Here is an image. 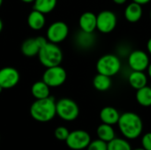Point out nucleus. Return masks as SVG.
<instances>
[{
    "label": "nucleus",
    "instance_id": "f257e3e1",
    "mask_svg": "<svg viewBox=\"0 0 151 150\" xmlns=\"http://www.w3.org/2000/svg\"><path fill=\"white\" fill-rule=\"evenodd\" d=\"M118 126L124 137L129 140L138 138L143 130L142 120L134 112H125L121 114L118 121Z\"/></svg>",
    "mask_w": 151,
    "mask_h": 150
},
{
    "label": "nucleus",
    "instance_id": "f03ea898",
    "mask_svg": "<svg viewBox=\"0 0 151 150\" xmlns=\"http://www.w3.org/2000/svg\"><path fill=\"white\" fill-rule=\"evenodd\" d=\"M31 117L38 122H49L57 115L56 101L50 95L43 99H36L30 107Z\"/></svg>",
    "mask_w": 151,
    "mask_h": 150
},
{
    "label": "nucleus",
    "instance_id": "7ed1b4c3",
    "mask_svg": "<svg viewBox=\"0 0 151 150\" xmlns=\"http://www.w3.org/2000/svg\"><path fill=\"white\" fill-rule=\"evenodd\" d=\"M37 56L41 64L46 68L60 65L63 60V53L61 49L56 43L50 42H48L40 49Z\"/></svg>",
    "mask_w": 151,
    "mask_h": 150
},
{
    "label": "nucleus",
    "instance_id": "20e7f679",
    "mask_svg": "<svg viewBox=\"0 0 151 150\" xmlns=\"http://www.w3.org/2000/svg\"><path fill=\"white\" fill-rule=\"evenodd\" d=\"M56 112L61 119L65 121H73L78 118L80 109L73 100L62 98L56 102Z\"/></svg>",
    "mask_w": 151,
    "mask_h": 150
},
{
    "label": "nucleus",
    "instance_id": "39448f33",
    "mask_svg": "<svg viewBox=\"0 0 151 150\" xmlns=\"http://www.w3.org/2000/svg\"><path fill=\"white\" fill-rule=\"evenodd\" d=\"M121 67L119 58L112 54H106L102 56L96 63V70L98 73L112 77L116 75Z\"/></svg>",
    "mask_w": 151,
    "mask_h": 150
},
{
    "label": "nucleus",
    "instance_id": "423d86ee",
    "mask_svg": "<svg viewBox=\"0 0 151 150\" xmlns=\"http://www.w3.org/2000/svg\"><path fill=\"white\" fill-rule=\"evenodd\" d=\"M66 77L67 75L65 70L60 65H56L48 67L45 70L42 75V80L50 88H57L65 82Z\"/></svg>",
    "mask_w": 151,
    "mask_h": 150
},
{
    "label": "nucleus",
    "instance_id": "0eeeda50",
    "mask_svg": "<svg viewBox=\"0 0 151 150\" xmlns=\"http://www.w3.org/2000/svg\"><path fill=\"white\" fill-rule=\"evenodd\" d=\"M91 141L90 135L84 130H74L70 132L65 143L69 149L73 150H81L87 149Z\"/></svg>",
    "mask_w": 151,
    "mask_h": 150
},
{
    "label": "nucleus",
    "instance_id": "6e6552de",
    "mask_svg": "<svg viewBox=\"0 0 151 150\" xmlns=\"http://www.w3.org/2000/svg\"><path fill=\"white\" fill-rule=\"evenodd\" d=\"M117 26V16L111 11H103L96 15V29L101 33L112 32Z\"/></svg>",
    "mask_w": 151,
    "mask_h": 150
},
{
    "label": "nucleus",
    "instance_id": "1a4fd4ad",
    "mask_svg": "<svg viewBox=\"0 0 151 150\" xmlns=\"http://www.w3.org/2000/svg\"><path fill=\"white\" fill-rule=\"evenodd\" d=\"M69 34V28L64 21H55L47 29L46 38L49 42L58 43L66 39Z\"/></svg>",
    "mask_w": 151,
    "mask_h": 150
},
{
    "label": "nucleus",
    "instance_id": "9d476101",
    "mask_svg": "<svg viewBox=\"0 0 151 150\" xmlns=\"http://www.w3.org/2000/svg\"><path fill=\"white\" fill-rule=\"evenodd\" d=\"M19 81V73L13 67H4L0 69V86L4 89L14 88Z\"/></svg>",
    "mask_w": 151,
    "mask_h": 150
},
{
    "label": "nucleus",
    "instance_id": "9b49d317",
    "mask_svg": "<svg viewBox=\"0 0 151 150\" xmlns=\"http://www.w3.org/2000/svg\"><path fill=\"white\" fill-rule=\"evenodd\" d=\"M128 65L133 71H145L150 65V58L143 50H134L128 57Z\"/></svg>",
    "mask_w": 151,
    "mask_h": 150
},
{
    "label": "nucleus",
    "instance_id": "f8f14e48",
    "mask_svg": "<svg viewBox=\"0 0 151 150\" xmlns=\"http://www.w3.org/2000/svg\"><path fill=\"white\" fill-rule=\"evenodd\" d=\"M79 25L81 31L93 33L96 29V15L91 11L82 13L79 19Z\"/></svg>",
    "mask_w": 151,
    "mask_h": 150
},
{
    "label": "nucleus",
    "instance_id": "ddd939ff",
    "mask_svg": "<svg viewBox=\"0 0 151 150\" xmlns=\"http://www.w3.org/2000/svg\"><path fill=\"white\" fill-rule=\"evenodd\" d=\"M99 117L104 124L113 126L115 124H118L120 114L114 107L106 106L101 110Z\"/></svg>",
    "mask_w": 151,
    "mask_h": 150
},
{
    "label": "nucleus",
    "instance_id": "4468645a",
    "mask_svg": "<svg viewBox=\"0 0 151 150\" xmlns=\"http://www.w3.org/2000/svg\"><path fill=\"white\" fill-rule=\"evenodd\" d=\"M142 16V5L135 2H132L131 4H129L125 9V18L127 21L131 23L138 22L141 19Z\"/></svg>",
    "mask_w": 151,
    "mask_h": 150
},
{
    "label": "nucleus",
    "instance_id": "2eb2a0df",
    "mask_svg": "<svg viewBox=\"0 0 151 150\" xmlns=\"http://www.w3.org/2000/svg\"><path fill=\"white\" fill-rule=\"evenodd\" d=\"M45 16L42 12L33 10L27 17V24L33 30H40L45 25Z\"/></svg>",
    "mask_w": 151,
    "mask_h": 150
},
{
    "label": "nucleus",
    "instance_id": "dca6fc26",
    "mask_svg": "<svg viewBox=\"0 0 151 150\" xmlns=\"http://www.w3.org/2000/svg\"><path fill=\"white\" fill-rule=\"evenodd\" d=\"M40 46L35 38H28L25 40L21 44V52L24 56L27 57H32L38 55L40 50Z\"/></svg>",
    "mask_w": 151,
    "mask_h": 150
},
{
    "label": "nucleus",
    "instance_id": "f3484780",
    "mask_svg": "<svg viewBox=\"0 0 151 150\" xmlns=\"http://www.w3.org/2000/svg\"><path fill=\"white\" fill-rule=\"evenodd\" d=\"M128 81L129 84L131 85V87H133L134 88L140 89L145 86H147V82H148V79L146 74L143 72L141 71H133L128 78Z\"/></svg>",
    "mask_w": 151,
    "mask_h": 150
},
{
    "label": "nucleus",
    "instance_id": "a211bd4d",
    "mask_svg": "<svg viewBox=\"0 0 151 150\" xmlns=\"http://www.w3.org/2000/svg\"><path fill=\"white\" fill-rule=\"evenodd\" d=\"M50 87L42 80L32 85L31 93L35 99H43L50 96Z\"/></svg>",
    "mask_w": 151,
    "mask_h": 150
},
{
    "label": "nucleus",
    "instance_id": "6ab92c4d",
    "mask_svg": "<svg viewBox=\"0 0 151 150\" xmlns=\"http://www.w3.org/2000/svg\"><path fill=\"white\" fill-rule=\"evenodd\" d=\"M96 134H97L98 139L107 143L115 138V132H114V129L112 128V126L104 124V123L97 127Z\"/></svg>",
    "mask_w": 151,
    "mask_h": 150
},
{
    "label": "nucleus",
    "instance_id": "aec40b11",
    "mask_svg": "<svg viewBox=\"0 0 151 150\" xmlns=\"http://www.w3.org/2000/svg\"><path fill=\"white\" fill-rule=\"evenodd\" d=\"M93 86L98 91H107L111 87V79L109 76L97 73L93 79Z\"/></svg>",
    "mask_w": 151,
    "mask_h": 150
},
{
    "label": "nucleus",
    "instance_id": "412c9836",
    "mask_svg": "<svg viewBox=\"0 0 151 150\" xmlns=\"http://www.w3.org/2000/svg\"><path fill=\"white\" fill-rule=\"evenodd\" d=\"M136 100L138 103L143 107L151 106V88L150 87L145 86L136 92Z\"/></svg>",
    "mask_w": 151,
    "mask_h": 150
},
{
    "label": "nucleus",
    "instance_id": "4be33fe9",
    "mask_svg": "<svg viewBox=\"0 0 151 150\" xmlns=\"http://www.w3.org/2000/svg\"><path fill=\"white\" fill-rule=\"evenodd\" d=\"M58 0H35L34 3V10L39 11L43 14L49 13L52 11L56 5Z\"/></svg>",
    "mask_w": 151,
    "mask_h": 150
},
{
    "label": "nucleus",
    "instance_id": "5701e85b",
    "mask_svg": "<svg viewBox=\"0 0 151 150\" xmlns=\"http://www.w3.org/2000/svg\"><path fill=\"white\" fill-rule=\"evenodd\" d=\"M107 150H132V148L127 140L115 137L107 143Z\"/></svg>",
    "mask_w": 151,
    "mask_h": 150
},
{
    "label": "nucleus",
    "instance_id": "b1692460",
    "mask_svg": "<svg viewBox=\"0 0 151 150\" xmlns=\"http://www.w3.org/2000/svg\"><path fill=\"white\" fill-rule=\"evenodd\" d=\"M70 132L69 130L65 126H58L54 131V136L57 140L61 141H65Z\"/></svg>",
    "mask_w": 151,
    "mask_h": 150
},
{
    "label": "nucleus",
    "instance_id": "393cba45",
    "mask_svg": "<svg viewBox=\"0 0 151 150\" xmlns=\"http://www.w3.org/2000/svg\"><path fill=\"white\" fill-rule=\"evenodd\" d=\"M87 150H107V142L97 139L93 141H90Z\"/></svg>",
    "mask_w": 151,
    "mask_h": 150
},
{
    "label": "nucleus",
    "instance_id": "a878e982",
    "mask_svg": "<svg viewBox=\"0 0 151 150\" xmlns=\"http://www.w3.org/2000/svg\"><path fill=\"white\" fill-rule=\"evenodd\" d=\"M142 146L145 150H151V133H147L142 139Z\"/></svg>",
    "mask_w": 151,
    "mask_h": 150
},
{
    "label": "nucleus",
    "instance_id": "bb28decb",
    "mask_svg": "<svg viewBox=\"0 0 151 150\" xmlns=\"http://www.w3.org/2000/svg\"><path fill=\"white\" fill-rule=\"evenodd\" d=\"M150 1L151 0H133V2H135V3H137V4H141V5H142V4H146L150 3Z\"/></svg>",
    "mask_w": 151,
    "mask_h": 150
},
{
    "label": "nucleus",
    "instance_id": "cd10ccee",
    "mask_svg": "<svg viewBox=\"0 0 151 150\" xmlns=\"http://www.w3.org/2000/svg\"><path fill=\"white\" fill-rule=\"evenodd\" d=\"M112 1L117 4H123L127 2V0H112Z\"/></svg>",
    "mask_w": 151,
    "mask_h": 150
},
{
    "label": "nucleus",
    "instance_id": "c85d7f7f",
    "mask_svg": "<svg viewBox=\"0 0 151 150\" xmlns=\"http://www.w3.org/2000/svg\"><path fill=\"white\" fill-rule=\"evenodd\" d=\"M147 49L149 50V52L151 54V38L148 41V43H147Z\"/></svg>",
    "mask_w": 151,
    "mask_h": 150
},
{
    "label": "nucleus",
    "instance_id": "c756f323",
    "mask_svg": "<svg viewBox=\"0 0 151 150\" xmlns=\"http://www.w3.org/2000/svg\"><path fill=\"white\" fill-rule=\"evenodd\" d=\"M148 72H149V75H150V77L151 78V63H150V65H149V66H148Z\"/></svg>",
    "mask_w": 151,
    "mask_h": 150
},
{
    "label": "nucleus",
    "instance_id": "7c9ffc66",
    "mask_svg": "<svg viewBox=\"0 0 151 150\" xmlns=\"http://www.w3.org/2000/svg\"><path fill=\"white\" fill-rule=\"evenodd\" d=\"M22 2H24V3H33L35 0H21Z\"/></svg>",
    "mask_w": 151,
    "mask_h": 150
},
{
    "label": "nucleus",
    "instance_id": "2f4dec72",
    "mask_svg": "<svg viewBox=\"0 0 151 150\" xmlns=\"http://www.w3.org/2000/svg\"><path fill=\"white\" fill-rule=\"evenodd\" d=\"M2 29H3V21H2V19H0V33H1Z\"/></svg>",
    "mask_w": 151,
    "mask_h": 150
},
{
    "label": "nucleus",
    "instance_id": "473e14b6",
    "mask_svg": "<svg viewBox=\"0 0 151 150\" xmlns=\"http://www.w3.org/2000/svg\"><path fill=\"white\" fill-rule=\"evenodd\" d=\"M132 150H145L143 148H141V149H132Z\"/></svg>",
    "mask_w": 151,
    "mask_h": 150
},
{
    "label": "nucleus",
    "instance_id": "72a5a7b5",
    "mask_svg": "<svg viewBox=\"0 0 151 150\" xmlns=\"http://www.w3.org/2000/svg\"><path fill=\"white\" fill-rule=\"evenodd\" d=\"M3 90H4V88H2V87L0 86V94L2 93V91H3Z\"/></svg>",
    "mask_w": 151,
    "mask_h": 150
},
{
    "label": "nucleus",
    "instance_id": "f704fd0d",
    "mask_svg": "<svg viewBox=\"0 0 151 150\" xmlns=\"http://www.w3.org/2000/svg\"><path fill=\"white\" fill-rule=\"evenodd\" d=\"M2 4H3V0H0V7H1V5H2Z\"/></svg>",
    "mask_w": 151,
    "mask_h": 150
},
{
    "label": "nucleus",
    "instance_id": "c9c22d12",
    "mask_svg": "<svg viewBox=\"0 0 151 150\" xmlns=\"http://www.w3.org/2000/svg\"><path fill=\"white\" fill-rule=\"evenodd\" d=\"M150 19H151V11H150Z\"/></svg>",
    "mask_w": 151,
    "mask_h": 150
},
{
    "label": "nucleus",
    "instance_id": "e433bc0d",
    "mask_svg": "<svg viewBox=\"0 0 151 150\" xmlns=\"http://www.w3.org/2000/svg\"><path fill=\"white\" fill-rule=\"evenodd\" d=\"M150 88H151V84H150Z\"/></svg>",
    "mask_w": 151,
    "mask_h": 150
},
{
    "label": "nucleus",
    "instance_id": "4c0bfd02",
    "mask_svg": "<svg viewBox=\"0 0 151 150\" xmlns=\"http://www.w3.org/2000/svg\"><path fill=\"white\" fill-rule=\"evenodd\" d=\"M0 140H1V136H0Z\"/></svg>",
    "mask_w": 151,
    "mask_h": 150
}]
</instances>
